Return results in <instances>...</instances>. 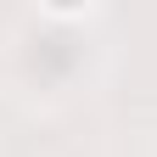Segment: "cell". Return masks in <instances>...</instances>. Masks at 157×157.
Returning a JSON list of instances; mask_svg holds the SVG:
<instances>
[{
	"instance_id": "cell-1",
	"label": "cell",
	"mask_w": 157,
	"mask_h": 157,
	"mask_svg": "<svg viewBox=\"0 0 157 157\" xmlns=\"http://www.w3.org/2000/svg\"><path fill=\"white\" fill-rule=\"evenodd\" d=\"M45 17H62V23H73V17H90V6H45Z\"/></svg>"
}]
</instances>
